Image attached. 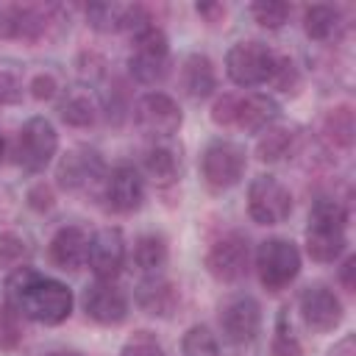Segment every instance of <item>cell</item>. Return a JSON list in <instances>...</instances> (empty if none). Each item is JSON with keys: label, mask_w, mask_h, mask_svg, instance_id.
<instances>
[{"label": "cell", "mask_w": 356, "mask_h": 356, "mask_svg": "<svg viewBox=\"0 0 356 356\" xmlns=\"http://www.w3.org/2000/svg\"><path fill=\"white\" fill-rule=\"evenodd\" d=\"M86 19L100 33L128 31L131 36H136L139 31H145V28L153 25L147 8L145 6H136V3H92L86 8Z\"/></svg>", "instance_id": "12"}, {"label": "cell", "mask_w": 356, "mask_h": 356, "mask_svg": "<svg viewBox=\"0 0 356 356\" xmlns=\"http://www.w3.org/2000/svg\"><path fill=\"white\" fill-rule=\"evenodd\" d=\"M25 92V67L14 58H0V103H19Z\"/></svg>", "instance_id": "27"}, {"label": "cell", "mask_w": 356, "mask_h": 356, "mask_svg": "<svg viewBox=\"0 0 356 356\" xmlns=\"http://www.w3.org/2000/svg\"><path fill=\"white\" fill-rule=\"evenodd\" d=\"M3 156H6V139H3V134H0V161H3Z\"/></svg>", "instance_id": "41"}, {"label": "cell", "mask_w": 356, "mask_h": 356, "mask_svg": "<svg viewBox=\"0 0 356 356\" xmlns=\"http://www.w3.org/2000/svg\"><path fill=\"white\" fill-rule=\"evenodd\" d=\"M28 200H31V206H33V209L44 211V209H50V206H53V192H50V186L39 184V186H33V189L28 192Z\"/></svg>", "instance_id": "37"}, {"label": "cell", "mask_w": 356, "mask_h": 356, "mask_svg": "<svg viewBox=\"0 0 356 356\" xmlns=\"http://www.w3.org/2000/svg\"><path fill=\"white\" fill-rule=\"evenodd\" d=\"M86 264L100 281H114L125 264V239L120 228H100L89 236Z\"/></svg>", "instance_id": "15"}, {"label": "cell", "mask_w": 356, "mask_h": 356, "mask_svg": "<svg viewBox=\"0 0 356 356\" xmlns=\"http://www.w3.org/2000/svg\"><path fill=\"white\" fill-rule=\"evenodd\" d=\"M134 261L145 275H159L161 267L167 264V242L156 234L139 236L136 248H134Z\"/></svg>", "instance_id": "25"}, {"label": "cell", "mask_w": 356, "mask_h": 356, "mask_svg": "<svg viewBox=\"0 0 356 356\" xmlns=\"http://www.w3.org/2000/svg\"><path fill=\"white\" fill-rule=\"evenodd\" d=\"M145 172H147L150 181H156L159 186H167V184H172V181L178 178V172H181V159H178V153H175L172 147L156 145V147H150L147 156H145Z\"/></svg>", "instance_id": "23"}, {"label": "cell", "mask_w": 356, "mask_h": 356, "mask_svg": "<svg viewBox=\"0 0 356 356\" xmlns=\"http://www.w3.org/2000/svg\"><path fill=\"white\" fill-rule=\"evenodd\" d=\"M58 150V134L47 117H31L14 142V161L25 172H39L44 170Z\"/></svg>", "instance_id": "5"}, {"label": "cell", "mask_w": 356, "mask_h": 356, "mask_svg": "<svg viewBox=\"0 0 356 356\" xmlns=\"http://www.w3.org/2000/svg\"><path fill=\"white\" fill-rule=\"evenodd\" d=\"M128 70L139 83H159L170 70V44L161 28L150 25L131 36Z\"/></svg>", "instance_id": "3"}, {"label": "cell", "mask_w": 356, "mask_h": 356, "mask_svg": "<svg viewBox=\"0 0 356 356\" xmlns=\"http://www.w3.org/2000/svg\"><path fill=\"white\" fill-rule=\"evenodd\" d=\"M278 120V103L270 95L253 92L245 97H236V108H234V125L248 131V134H261L264 128L275 125Z\"/></svg>", "instance_id": "19"}, {"label": "cell", "mask_w": 356, "mask_h": 356, "mask_svg": "<svg viewBox=\"0 0 356 356\" xmlns=\"http://www.w3.org/2000/svg\"><path fill=\"white\" fill-rule=\"evenodd\" d=\"M298 309H300L303 323H306L312 331H317V334L334 331V328L342 323V303H339V298L334 295V289H328V286H323V284L306 286V289L300 292Z\"/></svg>", "instance_id": "17"}, {"label": "cell", "mask_w": 356, "mask_h": 356, "mask_svg": "<svg viewBox=\"0 0 356 356\" xmlns=\"http://www.w3.org/2000/svg\"><path fill=\"white\" fill-rule=\"evenodd\" d=\"M197 11H200V14H206V17H214V14H217V17H222V14H225V8H222V6H209V3H200V6H197Z\"/></svg>", "instance_id": "40"}, {"label": "cell", "mask_w": 356, "mask_h": 356, "mask_svg": "<svg viewBox=\"0 0 356 356\" xmlns=\"http://www.w3.org/2000/svg\"><path fill=\"white\" fill-rule=\"evenodd\" d=\"M31 89H33V97L47 100V97H53V95L58 92V81H56L50 72H39V75H33Z\"/></svg>", "instance_id": "36"}, {"label": "cell", "mask_w": 356, "mask_h": 356, "mask_svg": "<svg viewBox=\"0 0 356 356\" xmlns=\"http://www.w3.org/2000/svg\"><path fill=\"white\" fill-rule=\"evenodd\" d=\"M245 167H248V153L239 142H231V139L209 142L200 156V172L211 189L236 186L239 178L245 175Z\"/></svg>", "instance_id": "6"}, {"label": "cell", "mask_w": 356, "mask_h": 356, "mask_svg": "<svg viewBox=\"0 0 356 356\" xmlns=\"http://www.w3.org/2000/svg\"><path fill=\"white\" fill-rule=\"evenodd\" d=\"M325 356H356V337H353V334H345L339 342H334V345L328 348Z\"/></svg>", "instance_id": "38"}, {"label": "cell", "mask_w": 356, "mask_h": 356, "mask_svg": "<svg viewBox=\"0 0 356 356\" xmlns=\"http://www.w3.org/2000/svg\"><path fill=\"white\" fill-rule=\"evenodd\" d=\"M181 83L186 89L189 97L200 100V97H209L214 89H217V72H214V64L209 56L203 53H192L184 58V67H181Z\"/></svg>", "instance_id": "21"}, {"label": "cell", "mask_w": 356, "mask_h": 356, "mask_svg": "<svg viewBox=\"0 0 356 356\" xmlns=\"http://www.w3.org/2000/svg\"><path fill=\"white\" fill-rule=\"evenodd\" d=\"M270 353L273 356H300V342L292 331L286 309H281V314L275 320V334H273V342H270Z\"/></svg>", "instance_id": "29"}, {"label": "cell", "mask_w": 356, "mask_h": 356, "mask_svg": "<svg viewBox=\"0 0 356 356\" xmlns=\"http://www.w3.org/2000/svg\"><path fill=\"white\" fill-rule=\"evenodd\" d=\"M181 353L184 356H220V345L209 325H192L181 339Z\"/></svg>", "instance_id": "28"}, {"label": "cell", "mask_w": 356, "mask_h": 356, "mask_svg": "<svg viewBox=\"0 0 356 356\" xmlns=\"http://www.w3.org/2000/svg\"><path fill=\"white\" fill-rule=\"evenodd\" d=\"M6 303L25 320L58 325L72 314V292L58 278L42 275L33 267H17L6 278Z\"/></svg>", "instance_id": "1"}, {"label": "cell", "mask_w": 356, "mask_h": 356, "mask_svg": "<svg viewBox=\"0 0 356 356\" xmlns=\"http://www.w3.org/2000/svg\"><path fill=\"white\" fill-rule=\"evenodd\" d=\"M134 122L136 128L150 139H170L178 134L184 117L178 103L164 92H147L134 106Z\"/></svg>", "instance_id": "9"}, {"label": "cell", "mask_w": 356, "mask_h": 356, "mask_svg": "<svg viewBox=\"0 0 356 356\" xmlns=\"http://www.w3.org/2000/svg\"><path fill=\"white\" fill-rule=\"evenodd\" d=\"M89 234L78 225H64L50 239V261L58 270H78L86 264Z\"/></svg>", "instance_id": "18"}, {"label": "cell", "mask_w": 356, "mask_h": 356, "mask_svg": "<svg viewBox=\"0 0 356 356\" xmlns=\"http://www.w3.org/2000/svg\"><path fill=\"white\" fill-rule=\"evenodd\" d=\"M58 111H61V120L75 128H86L95 122V103L86 95H70Z\"/></svg>", "instance_id": "31"}, {"label": "cell", "mask_w": 356, "mask_h": 356, "mask_svg": "<svg viewBox=\"0 0 356 356\" xmlns=\"http://www.w3.org/2000/svg\"><path fill=\"white\" fill-rule=\"evenodd\" d=\"M28 256H31V245L19 234L14 231L0 234V267H8V270L25 267Z\"/></svg>", "instance_id": "30"}, {"label": "cell", "mask_w": 356, "mask_h": 356, "mask_svg": "<svg viewBox=\"0 0 356 356\" xmlns=\"http://www.w3.org/2000/svg\"><path fill=\"white\" fill-rule=\"evenodd\" d=\"M136 303L142 312H147L153 317H167L178 306V289L161 275H147L136 286Z\"/></svg>", "instance_id": "20"}, {"label": "cell", "mask_w": 356, "mask_h": 356, "mask_svg": "<svg viewBox=\"0 0 356 356\" xmlns=\"http://www.w3.org/2000/svg\"><path fill=\"white\" fill-rule=\"evenodd\" d=\"M256 273L267 289H284L300 273V250L281 236L264 239L256 250Z\"/></svg>", "instance_id": "7"}, {"label": "cell", "mask_w": 356, "mask_h": 356, "mask_svg": "<svg viewBox=\"0 0 356 356\" xmlns=\"http://www.w3.org/2000/svg\"><path fill=\"white\" fill-rule=\"evenodd\" d=\"M289 11H292V8H289L286 3H281V0H259V3L250 6V14H253L256 22L264 25V28H281V25L286 22Z\"/></svg>", "instance_id": "33"}, {"label": "cell", "mask_w": 356, "mask_h": 356, "mask_svg": "<svg viewBox=\"0 0 356 356\" xmlns=\"http://www.w3.org/2000/svg\"><path fill=\"white\" fill-rule=\"evenodd\" d=\"M83 312L100 325H117L128 317V295L114 281H95L83 289Z\"/></svg>", "instance_id": "16"}, {"label": "cell", "mask_w": 356, "mask_h": 356, "mask_svg": "<svg viewBox=\"0 0 356 356\" xmlns=\"http://www.w3.org/2000/svg\"><path fill=\"white\" fill-rule=\"evenodd\" d=\"M22 342V317L3 303L0 306V350H14Z\"/></svg>", "instance_id": "32"}, {"label": "cell", "mask_w": 356, "mask_h": 356, "mask_svg": "<svg viewBox=\"0 0 356 356\" xmlns=\"http://www.w3.org/2000/svg\"><path fill=\"white\" fill-rule=\"evenodd\" d=\"M348 211L334 197H317L309 211L306 228V250L314 261H337L345 253L348 236Z\"/></svg>", "instance_id": "2"}, {"label": "cell", "mask_w": 356, "mask_h": 356, "mask_svg": "<svg viewBox=\"0 0 356 356\" xmlns=\"http://www.w3.org/2000/svg\"><path fill=\"white\" fill-rule=\"evenodd\" d=\"M206 267L222 284L239 281L248 273V267H250V245H248V236L239 234V231H231V234L220 236L209 248V253H206Z\"/></svg>", "instance_id": "11"}, {"label": "cell", "mask_w": 356, "mask_h": 356, "mask_svg": "<svg viewBox=\"0 0 356 356\" xmlns=\"http://www.w3.org/2000/svg\"><path fill=\"white\" fill-rule=\"evenodd\" d=\"M275 53L264 42H236L225 56V72L236 86H261L273 81Z\"/></svg>", "instance_id": "4"}, {"label": "cell", "mask_w": 356, "mask_h": 356, "mask_svg": "<svg viewBox=\"0 0 356 356\" xmlns=\"http://www.w3.org/2000/svg\"><path fill=\"white\" fill-rule=\"evenodd\" d=\"M234 108H236V95H222L211 106V120L217 125H234Z\"/></svg>", "instance_id": "35"}, {"label": "cell", "mask_w": 356, "mask_h": 356, "mask_svg": "<svg viewBox=\"0 0 356 356\" xmlns=\"http://www.w3.org/2000/svg\"><path fill=\"white\" fill-rule=\"evenodd\" d=\"M295 145V131L286 128V125H270L259 134V142H256V153L261 161H278L284 156H289Z\"/></svg>", "instance_id": "24"}, {"label": "cell", "mask_w": 356, "mask_h": 356, "mask_svg": "<svg viewBox=\"0 0 356 356\" xmlns=\"http://www.w3.org/2000/svg\"><path fill=\"white\" fill-rule=\"evenodd\" d=\"M353 270H356V259L348 256L345 264H342V273H339V281H342L345 289H353Z\"/></svg>", "instance_id": "39"}, {"label": "cell", "mask_w": 356, "mask_h": 356, "mask_svg": "<svg viewBox=\"0 0 356 356\" xmlns=\"http://www.w3.org/2000/svg\"><path fill=\"white\" fill-rule=\"evenodd\" d=\"M47 356H78V353H67V350H61V353H47Z\"/></svg>", "instance_id": "42"}, {"label": "cell", "mask_w": 356, "mask_h": 356, "mask_svg": "<svg viewBox=\"0 0 356 356\" xmlns=\"http://www.w3.org/2000/svg\"><path fill=\"white\" fill-rule=\"evenodd\" d=\"M56 178L70 192H89V189L103 186L106 164H103V159H100V153L95 147L81 145V147H72L70 153L61 156Z\"/></svg>", "instance_id": "10"}, {"label": "cell", "mask_w": 356, "mask_h": 356, "mask_svg": "<svg viewBox=\"0 0 356 356\" xmlns=\"http://www.w3.org/2000/svg\"><path fill=\"white\" fill-rule=\"evenodd\" d=\"M220 328H222L225 339L234 342V345L253 342L259 328H261V309H259L256 298H250V295H231L220 306Z\"/></svg>", "instance_id": "13"}, {"label": "cell", "mask_w": 356, "mask_h": 356, "mask_svg": "<svg viewBox=\"0 0 356 356\" xmlns=\"http://www.w3.org/2000/svg\"><path fill=\"white\" fill-rule=\"evenodd\" d=\"M248 211L259 225H278L292 214V192L275 175H256L248 186Z\"/></svg>", "instance_id": "8"}, {"label": "cell", "mask_w": 356, "mask_h": 356, "mask_svg": "<svg viewBox=\"0 0 356 356\" xmlns=\"http://www.w3.org/2000/svg\"><path fill=\"white\" fill-rule=\"evenodd\" d=\"M323 134L331 145L350 147V142H353V111H350V106L331 108L323 120Z\"/></svg>", "instance_id": "26"}, {"label": "cell", "mask_w": 356, "mask_h": 356, "mask_svg": "<svg viewBox=\"0 0 356 356\" xmlns=\"http://www.w3.org/2000/svg\"><path fill=\"white\" fill-rule=\"evenodd\" d=\"M120 356H164V350H161V345H159L147 331H139V334H134V337L122 345Z\"/></svg>", "instance_id": "34"}, {"label": "cell", "mask_w": 356, "mask_h": 356, "mask_svg": "<svg viewBox=\"0 0 356 356\" xmlns=\"http://www.w3.org/2000/svg\"><path fill=\"white\" fill-rule=\"evenodd\" d=\"M100 192H103V200L108 203L111 211L128 214V211H136L145 200V178L139 175L136 167L117 164L111 172H106Z\"/></svg>", "instance_id": "14"}, {"label": "cell", "mask_w": 356, "mask_h": 356, "mask_svg": "<svg viewBox=\"0 0 356 356\" xmlns=\"http://www.w3.org/2000/svg\"><path fill=\"white\" fill-rule=\"evenodd\" d=\"M303 28H306L309 39L331 42L342 33L345 19H342V11L334 8V6H309L306 14H303Z\"/></svg>", "instance_id": "22"}]
</instances>
